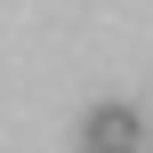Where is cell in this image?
I'll return each instance as SVG.
<instances>
[{"instance_id": "cell-1", "label": "cell", "mask_w": 153, "mask_h": 153, "mask_svg": "<svg viewBox=\"0 0 153 153\" xmlns=\"http://www.w3.org/2000/svg\"><path fill=\"white\" fill-rule=\"evenodd\" d=\"M81 129H89V153H137V129L145 121H137V105H89Z\"/></svg>"}]
</instances>
